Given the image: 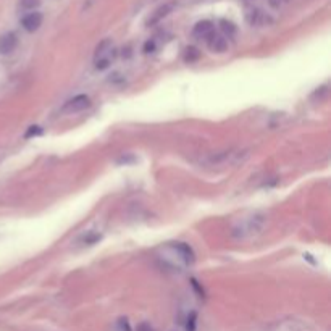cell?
Returning <instances> with one entry per match:
<instances>
[{
	"mask_svg": "<svg viewBox=\"0 0 331 331\" xmlns=\"http://www.w3.org/2000/svg\"><path fill=\"white\" fill-rule=\"evenodd\" d=\"M267 222H268L267 215L262 212H255V213L249 215V217L238 220V222L234 223L233 229H231V236L238 241L255 238V236L263 233Z\"/></svg>",
	"mask_w": 331,
	"mask_h": 331,
	"instance_id": "cell-1",
	"label": "cell"
},
{
	"mask_svg": "<svg viewBox=\"0 0 331 331\" xmlns=\"http://www.w3.org/2000/svg\"><path fill=\"white\" fill-rule=\"evenodd\" d=\"M249 157L247 151H239V149H226V151H218L207 153L201 158V165L207 168H226L234 167V165L242 163Z\"/></svg>",
	"mask_w": 331,
	"mask_h": 331,
	"instance_id": "cell-2",
	"label": "cell"
},
{
	"mask_svg": "<svg viewBox=\"0 0 331 331\" xmlns=\"http://www.w3.org/2000/svg\"><path fill=\"white\" fill-rule=\"evenodd\" d=\"M117 53H118V51L113 47L112 41L110 39L102 41L97 46L96 55H94V66H96V70L103 71V70L110 68V65H112L115 62V58H117Z\"/></svg>",
	"mask_w": 331,
	"mask_h": 331,
	"instance_id": "cell-3",
	"label": "cell"
},
{
	"mask_svg": "<svg viewBox=\"0 0 331 331\" xmlns=\"http://www.w3.org/2000/svg\"><path fill=\"white\" fill-rule=\"evenodd\" d=\"M91 107V99L84 96V94H79V96L73 97L71 101L66 102V105L63 107V110L66 113H79L82 110Z\"/></svg>",
	"mask_w": 331,
	"mask_h": 331,
	"instance_id": "cell-4",
	"label": "cell"
},
{
	"mask_svg": "<svg viewBox=\"0 0 331 331\" xmlns=\"http://www.w3.org/2000/svg\"><path fill=\"white\" fill-rule=\"evenodd\" d=\"M18 47V36L13 31L3 32L0 36V55H10Z\"/></svg>",
	"mask_w": 331,
	"mask_h": 331,
	"instance_id": "cell-5",
	"label": "cell"
},
{
	"mask_svg": "<svg viewBox=\"0 0 331 331\" xmlns=\"http://www.w3.org/2000/svg\"><path fill=\"white\" fill-rule=\"evenodd\" d=\"M173 8H175V3L173 2H168V3H163V5H160V7L153 12L151 16H149V20L146 21V25L147 26H155V25H158L160 21H162L163 18H167V16L173 12Z\"/></svg>",
	"mask_w": 331,
	"mask_h": 331,
	"instance_id": "cell-6",
	"label": "cell"
},
{
	"mask_svg": "<svg viewBox=\"0 0 331 331\" xmlns=\"http://www.w3.org/2000/svg\"><path fill=\"white\" fill-rule=\"evenodd\" d=\"M41 25H42V15L39 12H31L21 18V26H23V29H26L27 32L37 31L41 27Z\"/></svg>",
	"mask_w": 331,
	"mask_h": 331,
	"instance_id": "cell-7",
	"label": "cell"
},
{
	"mask_svg": "<svg viewBox=\"0 0 331 331\" xmlns=\"http://www.w3.org/2000/svg\"><path fill=\"white\" fill-rule=\"evenodd\" d=\"M213 32H215V26L212 21L208 20L199 21L194 26V29H192V34H194V37H197V39H208Z\"/></svg>",
	"mask_w": 331,
	"mask_h": 331,
	"instance_id": "cell-8",
	"label": "cell"
},
{
	"mask_svg": "<svg viewBox=\"0 0 331 331\" xmlns=\"http://www.w3.org/2000/svg\"><path fill=\"white\" fill-rule=\"evenodd\" d=\"M208 42V49H210L212 52H217V53H223L228 51V41L225 39L223 36H218V34H213L207 39Z\"/></svg>",
	"mask_w": 331,
	"mask_h": 331,
	"instance_id": "cell-9",
	"label": "cell"
},
{
	"mask_svg": "<svg viewBox=\"0 0 331 331\" xmlns=\"http://www.w3.org/2000/svg\"><path fill=\"white\" fill-rule=\"evenodd\" d=\"M247 21L252 25V26H260V25H265L267 23V16L262 12V10H251L249 13H247Z\"/></svg>",
	"mask_w": 331,
	"mask_h": 331,
	"instance_id": "cell-10",
	"label": "cell"
},
{
	"mask_svg": "<svg viewBox=\"0 0 331 331\" xmlns=\"http://www.w3.org/2000/svg\"><path fill=\"white\" fill-rule=\"evenodd\" d=\"M101 233H96V231H89V233H86V234H82L81 238H79V244H82V246H94V244H97L99 241H101Z\"/></svg>",
	"mask_w": 331,
	"mask_h": 331,
	"instance_id": "cell-11",
	"label": "cell"
},
{
	"mask_svg": "<svg viewBox=\"0 0 331 331\" xmlns=\"http://www.w3.org/2000/svg\"><path fill=\"white\" fill-rule=\"evenodd\" d=\"M220 29L223 31V34H226L228 37H233L236 34V26L228 20H222L220 21Z\"/></svg>",
	"mask_w": 331,
	"mask_h": 331,
	"instance_id": "cell-12",
	"label": "cell"
},
{
	"mask_svg": "<svg viewBox=\"0 0 331 331\" xmlns=\"http://www.w3.org/2000/svg\"><path fill=\"white\" fill-rule=\"evenodd\" d=\"M199 57H201V52H199L196 47H187V49H186V52H184V60H186L187 63L196 62V60H199Z\"/></svg>",
	"mask_w": 331,
	"mask_h": 331,
	"instance_id": "cell-13",
	"label": "cell"
},
{
	"mask_svg": "<svg viewBox=\"0 0 331 331\" xmlns=\"http://www.w3.org/2000/svg\"><path fill=\"white\" fill-rule=\"evenodd\" d=\"M41 5V0H20V7L23 10H34Z\"/></svg>",
	"mask_w": 331,
	"mask_h": 331,
	"instance_id": "cell-14",
	"label": "cell"
},
{
	"mask_svg": "<svg viewBox=\"0 0 331 331\" xmlns=\"http://www.w3.org/2000/svg\"><path fill=\"white\" fill-rule=\"evenodd\" d=\"M196 320H197L196 313H194V312H191V313H189V317H187V323H186V330H187V331H194V330H196Z\"/></svg>",
	"mask_w": 331,
	"mask_h": 331,
	"instance_id": "cell-15",
	"label": "cell"
},
{
	"mask_svg": "<svg viewBox=\"0 0 331 331\" xmlns=\"http://www.w3.org/2000/svg\"><path fill=\"white\" fill-rule=\"evenodd\" d=\"M117 330L118 331H131L129 322L126 318H118L117 320Z\"/></svg>",
	"mask_w": 331,
	"mask_h": 331,
	"instance_id": "cell-16",
	"label": "cell"
},
{
	"mask_svg": "<svg viewBox=\"0 0 331 331\" xmlns=\"http://www.w3.org/2000/svg\"><path fill=\"white\" fill-rule=\"evenodd\" d=\"M136 331H153V328L151 327L149 323H141V325H137V328H136Z\"/></svg>",
	"mask_w": 331,
	"mask_h": 331,
	"instance_id": "cell-17",
	"label": "cell"
},
{
	"mask_svg": "<svg viewBox=\"0 0 331 331\" xmlns=\"http://www.w3.org/2000/svg\"><path fill=\"white\" fill-rule=\"evenodd\" d=\"M153 49H155V44H153V41H149V42H146V46H144V52H146V53H149V52H153Z\"/></svg>",
	"mask_w": 331,
	"mask_h": 331,
	"instance_id": "cell-18",
	"label": "cell"
},
{
	"mask_svg": "<svg viewBox=\"0 0 331 331\" xmlns=\"http://www.w3.org/2000/svg\"><path fill=\"white\" fill-rule=\"evenodd\" d=\"M268 3L272 5V8H280V5L283 3V0H268Z\"/></svg>",
	"mask_w": 331,
	"mask_h": 331,
	"instance_id": "cell-19",
	"label": "cell"
}]
</instances>
